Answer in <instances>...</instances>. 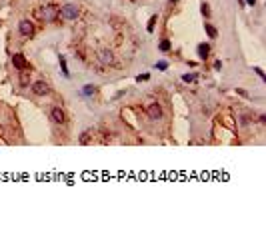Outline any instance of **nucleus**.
<instances>
[{
    "instance_id": "f257e3e1",
    "label": "nucleus",
    "mask_w": 266,
    "mask_h": 226,
    "mask_svg": "<svg viewBox=\"0 0 266 226\" xmlns=\"http://www.w3.org/2000/svg\"><path fill=\"white\" fill-rule=\"evenodd\" d=\"M56 14H58V10H56V6H52V4H48V6H42L38 10V16L44 22H52L54 18H56Z\"/></svg>"
},
{
    "instance_id": "f03ea898",
    "label": "nucleus",
    "mask_w": 266,
    "mask_h": 226,
    "mask_svg": "<svg viewBox=\"0 0 266 226\" xmlns=\"http://www.w3.org/2000/svg\"><path fill=\"white\" fill-rule=\"evenodd\" d=\"M60 14H62V18H66V20H74L78 16V8L74 6V4H64L62 10H60Z\"/></svg>"
},
{
    "instance_id": "7ed1b4c3",
    "label": "nucleus",
    "mask_w": 266,
    "mask_h": 226,
    "mask_svg": "<svg viewBox=\"0 0 266 226\" xmlns=\"http://www.w3.org/2000/svg\"><path fill=\"white\" fill-rule=\"evenodd\" d=\"M18 30H20L22 36H32V34H34V24L30 22V20H20Z\"/></svg>"
},
{
    "instance_id": "20e7f679",
    "label": "nucleus",
    "mask_w": 266,
    "mask_h": 226,
    "mask_svg": "<svg viewBox=\"0 0 266 226\" xmlns=\"http://www.w3.org/2000/svg\"><path fill=\"white\" fill-rule=\"evenodd\" d=\"M32 92L38 94V96H44V94H48V84L44 80H36L32 84Z\"/></svg>"
},
{
    "instance_id": "39448f33",
    "label": "nucleus",
    "mask_w": 266,
    "mask_h": 226,
    "mask_svg": "<svg viewBox=\"0 0 266 226\" xmlns=\"http://www.w3.org/2000/svg\"><path fill=\"white\" fill-rule=\"evenodd\" d=\"M148 116H150L152 120L162 118V108H160V104H156V102L150 104V106H148Z\"/></svg>"
},
{
    "instance_id": "423d86ee",
    "label": "nucleus",
    "mask_w": 266,
    "mask_h": 226,
    "mask_svg": "<svg viewBox=\"0 0 266 226\" xmlns=\"http://www.w3.org/2000/svg\"><path fill=\"white\" fill-rule=\"evenodd\" d=\"M12 64H14L16 68H20V70L28 68V62H26V58H24L22 54H14V56H12Z\"/></svg>"
},
{
    "instance_id": "0eeeda50",
    "label": "nucleus",
    "mask_w": 266,
    "mask_h": 226,
    "mask_svg": "<svg viewBox=\"0 0 266 226\" xmlns=\"http://www.w3.org/2000/svg\"><path fill=\"white\" fill-rule=\"evenodd\" d=\"M52 120L54 122H56V124H62V122H64V110H62V108H52Z\"/></svg>"
},
{
    "instance_id": "6e6552de",
    "label": "nucleus",
    "mask_w": 266,
    "mask_h": 226,
    "mask_svg": "<svg viewBox=\"0 0 266 226\" xmlns=\"http://www.w3.org/2000/svg\"><path fill=\"white\" fill-rule=\"evenodd\" d=\"M100 62H104V64H114V56H112V52H108V50H102V52H100Z\"/></svg>"
},
{
    "instance_id": "1a4fd4ad",
    "label": "nucleus",
    "mask_w": 266,
    "mask_h": 226,
    "mask_svg": "<svg viewBox=\"0 0 266 226\" xmlns=\"http://www.w3.org/2000/svg\"><path fill=\"white\" fill-rule=\"evenodd\" d=\"M208 54H210V46H208V44H200V46H198V56L206 60Z\"/></svg>"
},
{
    "instance_id": "9d476101",
    "label": "nucleus",
    "mask_w": 266,
    "mask_h": 226,
    "mask_svg": "<svg viewBox=\"0 0 266 226\" xmlns=\"http://www.w3.org/2000/svg\"><path fill=\"white\" fill-rule=\"evenodd\" d=\"M90 138H92V130L80 134V144H90Z\"/></svg>"
},
{
    "instance_id": "9b49d317",
    "label": "nucleus",
    "mask_w": 266,
    "mask_h": 226,
    "mask_svg": "<svg viewBox=\"0 0 266 226\" xmlns=\"http://www.w3.org/2000/svg\"><path fill=\"white\" fill-rule=\"evenodd\" d=\"M206 32H208L210 38H216V28H214L212 24H206Z\"/></svg>"
},
{
    "instance_id": "f8f14e48",
    "label": "nucleus",
    "mask_w": 266,
    "mask_h": 226,
    "mask_svg": "<svg viewBox=\"0 0 266 226\" xmlns=\"http://www.w3.org/2000/svg\"><path fill=\"white\" fill-rule=\"evenodd\" d=\"M160 50H162V52H166V50H170V40H162V42H160Z\"/></svg>"
},
{
    "instance_id": "ddd939ff",
    "label": "nucleus",
    "mask_w": 266,
    "mask_h": 226,
    "mask_svg": "<svg viewBox=\"0 0 266 226\" xmlns=\"http://www.w3.org/2000/svg\"><path fill=\"white\" fill-rule=\"evenodd\" d=\"M154 24H156V16H152V18L148 20V26H146L148 32H154Z\"/></svg>"
},
{
    "instance_id": "4468645a",
    "label": "nucleus",
    "mask_w": 266,
    "mask_h": 226,
    "mask_svg": "<svg viewBox=\"0 0 266 226\" xmlns=\"http://www.w3.org/2000/svg\"><path fill=\"white\" fill-rule=\"evenodd\" d=\"M200 10H202V14H204V16H210V4H206V2H204V4H202V8H200Z\"/></svg>"
},
{
    "instance_id": "2eb2a0df",
    "label": "nucleus",
    "mask_w": 266,
    "mask_h": 226,
    "mask_svg": "<svg viewBox=\"0 0 266 226\" xmlns=\"http://www.w3.org/2000/svg\"><path fill=\"white\" fill-rule=\"evenodd\" d=\"M182 80H184V82H194V80H196V76H194V74H184V76H182Z\"/></svg>"
},
{
    "instance_id": "dca6fc26",
    "label": "nucleus",
    "mask_w": 266,
    "mask_h": 226,
    "mask_svg": "<svg viewBox=\"0 0 266 226\" xmlns=\"http://www.w3.org/2000/svg\"><path fill=\"white\" fill-rule=\"evenodd\" d=\"M148 78H150V74H138V78L136 80H138V82H146Z\"/></svg>"
},
{
    "instance_id": "f3484780",
    "label": "nucleus",
    "mask_w": 266,
    "mask_h": 226,
    "mask_svg": "<svg viewBox=\"0 0 266 226\" xmlns=\"http://www.w3.org/2000/svg\"><path fill=\"white\" fill-rule=\"evenodd\" d=\"M60 66H62V70H64V74L68 76V70H66V62H64V58L60 56Z\"/></svg>"
},
{
    "instance_id": "a211bd4d",
    "label": "nucleus",
    "mask_w": 266,
    "mask_h": 226,
    "mask_svg": "<svg viewBox=\"0 0 266 226\" xmlns=\"http://www.w3.org/2000/svg\"><path fill=\"white\" fill-rule=\"evenodd\" d=\"M84 92H86V96H90V94L94 92V88L92 86H86V88H84Z\"/></svg>"
},
{
    "instance_id": "6ab92c4d",
    "label": "nucleus",
    "mask_w": 266,
    "mask_h": 226,
    "mask_svg": "<svg viewBox=\"0 0 266 226\" xmlns=\"http://www.w3.org/2000/svg\"><path fill=\"white\" fill-rule=\"evenodd\" d=\"M158 68H160V70H166L168 64H166V62H158Z\"/></svg>"
},
{
    "instance_id": "aec40b11",
    "label": "nucleus",
    "mask_w": 266,
    "mask_h": 226,
    "mask_svg": "<svg viewBox=\"0 0 266 226\" xmlns=\"http://www.w3.org/2000/svg\"><path fill=\"white\" fill-rule=\"evenodd\" d=\"M236 94H240V96H248L246 90H242V88H238V90H236Z\"/></svg>"
},
{
    "instance_id": "412c9836",
    "label": "nucleus",
    "mask_w": 266,
    "mask_h": 226,
    "mask_svg": "<svg viewBox=\"0 0 266 226\" xmlns=\"http://www.w3.org/2000/svg\"><path fill=\"white\" fill-rule=\"evenodd\" d=\"M246 4H250V6H254V4H256V0H246Z\"/></svg>"
},
{
    "instance_id": "4be33fe9",
    "label": "nucleus",
    "mask_w": 266,
    "mask_h": 226,
    "mask_svg": "<svg viewBox=\"0 0 266 226\" xmlns=\"http://www.w3.org/2000/svg\"><path fill=\"white\" fill-rule=\"evenodd\" d=\"M172 2H176V0H172Z\"/></svg>"
}]
</instances>
